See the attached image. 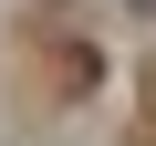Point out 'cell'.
Returning a JSON list of instances; mask_svg holds the SVG:
<instances>
[{"label":"cell","mask_w":156,"mask_h":146,"mask_svg":"<svg viewBox=\"0 0 156 146\" xmlns=\"http://www.w3.org/2000/svg\"><path fill=\"white\" fill-rule=\"evenodd\" d=\"M146 125H156V63H146Z\"/></svg>","instance_id":"2"},{"label":"cell","mask_w":156,"mask_h":146,"mask_svg":"<svg viewBox=\"0 0 156 146\" xmlns=\"http://www.w3.org/2000/svg\"><path fill=\"white\" fill-rule=\"evenodd\" d=\"M31 42H42V94H52V104H73V94H94V73H104V52H94L83 31L62 21V0L42 11V31H31Z\"/></svg>","instance_id":"1"}]
</instances>
